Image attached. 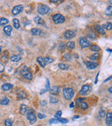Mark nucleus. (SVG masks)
I'll return each instance as SVG.
<instances>
[{
  "label": "nucleus",
  "mask_w": 112,
  "mask_h": 126,
  "mask_svg": "<svg viewBox=\"0 0 112 126\" xmlns=\"http://www.w3.org/2000/svg\"><path fill=\"white\" fill-rule=\"evenodd\" d=\"M74 95V91L72 88H67L63 90V96L66 100H71Z\"/></svg>",
  "instance_id": "nucleus-1"
},
{
  "label": "nucleus",
  "mask_w": 112,
  "mask_h": 126,
  "mask_svg": "<svg viewBox=\"0 0 112 126\" xmlns=\"http://www.w3.org/2000/svg\"><path fill=\"white\" fill-rule=\"evenodd\" d=\"M26 118L28 119V121H30L31 123V124H33L37 120V117H36V115L34 113V111L33 110H31V109H28V111L26 114Z\"/></svg>",
  "instance_id": "nucleus-2"
},
{
  "label": "nucleus",
  "mask_w": 112,
  "mask_h": 126,
  "mask_svg": "<svg viewBox=\"0 0 112 126\" xmlns=\"http://www.w3.org/2000/svg\"><path fill=\"white\" fill-rule=\"evenodd\" d=\"M52 19L53 22L56 23V24H60V23H62L65 21V18L63 15L60 14H54L53 17H52Z\"/></svg>",
  "instance_id": "nucleus-3"
},
{
  "label": "nucleus",
  "mask_w": 112,
  "mask_h": 126,
  "mask_svg": "<svg viewBox=\"0 0 112 126\" xmlns=\"http://www.w3.org/2000/svg\"><path fill=\"white\" fill-rule=\"evenodd\" d=\"M49 11V7L46 5H44V4H40L38 6H37V12L38 13L40 14H46Z\"/></svg>",
  "instance_id": "nucleus-4"
},
{
  "label": "nucleus",
  "mask_w": 112,
  "mask_h": 126,
  "mask_svg": "<svg viewBox=\"0 0 112 126\" xmlns=\"http://www.w3.org/2000/svg\"><path fill=\"white\" fill-rule=\"evenodd\" d=\"M91 42L88 41L87 39V38H85V37H81L80 39V46L82 48L89 47L91 46Z\"/></svg>",
  "instance_id": "nucleus-5"
},
{
  "label": "nucleus",
  "mask_w": 112,
  "mask_h": 126,
  "mask_svg": "<svg viewBox=\"0 0 112 126\" xmlns=\"http://www.w3.org/2000/svg\"><path fill=\"white\" fill-rule=\"evenodd\" d=\"M91 87L89 85H84L82 87V89L80 92V94L84 96V95H87V94H89L90 91H91Z\"/></svg>",
  "instance_id": "nucleus-6"
},
{
  "label": "nucleus",
  "mask_w": 112,
  "mask_h": 126,
  "mask_svg": "<svg viewBox=\"0 0 112 126\" xmlns=\"http://www.w3.org/2000/svg\"><path fill=\"white\" fill-rule=\"evenodd\" d=\"M64 37L66 39H71L76 37V33L73 32V30H68L64 33Z\"/></svg>",
  "instance_id": "nucleus-7"
},
{
  "label": "nucleus",
  "mask_w": 112,
  "mask_h": 126,
  "mask_svg": "<svg viewBox=\"0 0 112 126\" xmlns=\"http://www.w3.org/2000/svg\"><path fill=\"white\" fill-rule=\"evenodd\" d=\"M24 10V6L22 5H18L16 6L13 8V10H12V13L14 15H17V14H20V13H21Z\"/></svg>",
  "instance_id": "nucleus-8"
},
{
  "label": "nucleus",
  "mask_w": 112,
  "mask_h": 126,
  "mask_svg": "<svg viewBox=\"0 0 112 126\" xmlns=\"http://www.w3.org/2000/svg\"><path fill=\"white\" fill-rule=\"evenodd\" d=\"M98 63L96 62H92V61H87L86 62V66L88 69L89 70H93L98 67Z\"/></svg>",
  "instance_id": "nucleus-9"
},
{
  "label": "nucleus",
  "mask_w": 112,
  "mask_h": 126,
  "mask_svg": "<svg viewBox=\"0 0 112 126\" xmlns=\"http://www.w3.org/2000/svg\"><path fill=\"white\" fill-rule=\"evenodd\" d=\"M106 123L108 126H112V113L109 112L106 115Z\"/></svg>",
  "instance_id": "nucleus-10"
},
{
  "label": "nucleus",
  "mask_w": 112,
  "mask_h": 126,
  "mask_svg": "<svg viewBox=\"0 0 112 126\" xmlns=\"http://www.w3.org/2000/svg\"><path fill=\"white\" fill-rule=\"evenodd\" d=\"M95 29H96V30L98 32L99 34H100V35H105V29H103V28H102L101 26H100L98 24H96L95 25Z\"/></svg>",
  "instance_id": "nucleus-11"
},
{
  "label": "nucleus",
  "mask_w": 112,
  "mask_h": 126,
  "mask_svg": "<svg viewBox=\"0 0 112 126\" xmlns=\"http://www.w3.org/2000/svg\"><path fill=\"white\" fill-rule=\"evenodd\" d=\"M60 89L59 87L57 86H53L51 90H50V93L51 94H53V95H57L60 93Z\"/></svg>",
  "instance_id": "nucleus-12"
},
{
  "label": "nucleus",
  "mask_w": 112,
  "mask_h": 126,
  "mask_svg": "<svg viewBox=\"0 0 112 126\" xmlns=\"http://www.w3.org/2000/svg\"><path fill=\"white\" fill-rule=\"evenodd\" d=\"M13 87V85H12L11 84H4L1 86V89L4 91H8L10 89H12Z\"/></svg>",
  "instance_id": "nucleus-13"
},
{
  "label": "nucleus",
  "mask_w": 112,
  "mask_h": 126,
  "mask_svg": "<svg viewBox=\"0 0 112 126\" xmlns=\"http://www.w3.org/2000/svg\"><path fill=\"white\" fill-rule=\"evenodd\" d=\"M34 21H35L37 24H38V25H41V26H44V21L42 19L40 16H36L35 18H34Z\"/></svg>",
  "instance_id": "nucleus-14"
},
{
  "label": "nucleus",
  "mask_w": 112,
  "mask_h": 126,
  "mask_svg": "<svg viewBox=\"0 0 112 126\" xmlns=\"http://www.w3.org/2000/svg\"><path fill=\"white\" fill-rule=\"evenodd\" d=\"M4 31L6 33V35L8 36H10L11 32H12V27L10 26H6L4 28Z\"/></svg>",
  "instance_id": "nucleus-15"
},
{
  "label": "nucleus",
  "mask_w": 112,
  "mask_h": 126,
  "mask_svg": "<svg viewBox=\"0 0 112 126\" xmlns=\"http://www.w3.org/2000/svg\"><path fill=\"white\" fill-rule=\"evenodd\" d=\"M28 107L26 105H24V104H22L20 106V113L21 114H26L27 111H28Z\"/></svg>",
  "instance_id": "nucleus-16"
},
{
  "label": "nucleus",
  "mask_w": 112,
  "mask_h": 126,
  "mask_svg": "<svg viewBox=\"0 0 112 126\" xmlns=\"http://www.w3.org/2000/svg\"><path fill=\"white\" fill-rule=\"evenodd\" d=\"M46 87H45V88H44V90H42V91L40 92V94H43V93H44V92H47L48 90H50V81H49V80L48 79H46Z\"/></svg>",
  "instance_id": "nucleus-17"
},
{
  "label": "nucleus",
  "mask_w": 112,
  "mask_h": 126,
  "mask_svg": "<svg viewBox=\"0 0 112 126\" xmlns=\"http://www.w3.org/2000/svg\"><path fill=\"white\" fill-rule=\"evenodd\" d=\"M37 61L39 63V64L42 66V68H44L46 66V63L44 62V58H42V56H38L37 58Z\"/></svg>",
  "instance_id": "nucleus-18"
},
{
  "label": "nucleus",
  "mask_w": 112,
  "mask_h": 126,
  "mask_svg": "<svg viewBox=\"0 0 112 126\" xmlns=\"http://www.w3.org/2000/svg\"><path fill=\"white\" fill-rule=\"evenodd\" d=\"M42 33V30L39 28H33L31 30V33L33 35H35V36H38L41 34Z\"/></svg>",
  "instance_id": "nucleus-19"
},
{
  "label": "nucleus",
  "mask_w": 112,
  "mask_h": 126,
  "mask_svg": "<svg viewBox=\"0 0 112 126\" xmlns=\"http://www.w3.org/2000/svg\"><path fill=\"white\" fill-rule=\"evenodd\" d=\"M21 59V56L19 55H13L10 57V60L13 62H18L19 61H20Z\"/></svg>",
  "instance_id": "nucleus-20"
},
{
  "label": "nucleus",
  "mask_w": 112,
  "mask_h": 126,
  "mask_svg": "<svg viewBox=\"0 0 112 126\" xmlns=\"http://www.w3.org/2000/svg\"><path fill=\"white\" fill-rule=\"evenodd\" d=\"M10 102V100L7 98V97H4L0 100V104L2 105H8Z\"/></svg>",
  "instance_id": "nucleus-21"
},
{
  "label": "nucleus",
  "mask_w": 112,
  "mask_h": 126,
  "mask_svg": "<svg viewBox=\"0 0 112 126\" xmlns=\"http://www.w3.org/2000/svg\"><path fill=\"white\" fill-rule=\"evenodd\" d=\"M23 77L24 79H27V80H31L33 76H32V74L31 72H24L23 74Z\"/></svg>",
  "instance_id": "nucleus-22"
},
{
  "label": "nucleus",
  "mask_w": 112,
  "mask_h": 126,
  "mask_svg": "<svg viewBox=\"0 0 112 126\" xmlns=\"http://www.w3.org/2000/svg\"><path fill=\"white\" fill-rule=\"evenodd\" d=\"M58 67H59L61 70H66L69 68V65H68V64H64V63H59V64H58Z\"/></svg>",
  "instance_id": "nucleus-23"
},
{
  "label": "nucleus",
  "mask_w": 112,
  "mask_h": 126,
  "mask_svg": "<svg viewBox=\"0 0 112 126\" xmlns=\"http://www.w3.org/2000/svg\"><path fill=\"white\" fill-rule=\"evenodd\" d=\"M102 26V28H103V29H107V30H112V23H106V24H103V25H102L101 26Z\"/></svg>",
  "instance_id": "nucleus-24"
},
{
  "label": "nucleus",
  "mask_w": 112,
  "mask_h": 126,
  "mask_svg": "<svg viewBox=\"0 0 112 126\" xmlns=\"http://www.w3.org/2000/svg\"><path fill=\"white\" fill-rule=\"evenodd\" d=\"M66 48H67L68 49H69V50L73 49V48H75V43H74L73 42H67V43H66Z\"/></svg>",
  "instance_id": "nucleus-25"
},
{
  "label": "nucleus",
  "mask_w": 112,
  "mask_h": 126,
  "mask_svg": "<svg viewBox=\"0 0 112 126\" xmlns=\"http://www.w3.org/2000/svg\"><path fill=\"white\" fill-rule=\"evenodd\" d=\"M100 54L96 53V54H93V55H92L89 56V59L91 60V61H96V60H97L100 58Z\"/></svg>",
  "instance_id": "nucleus-26"
},
{
  "label": "nucleus",
  "mask_w": 112,
  "mask_h": 126,
  "mask_svg": "<svg viewBox=\"0 0 112 126\" xmlns=\"http://www.w3.org/2000/svg\"><path fill=\"white\" fill-rule=\"evenodd\" d=\"M77 104H79L80 105V108L81 109H82V110H87V108H88V105H87V103H85V102H83V101H82V102H80V103H78Z\"/></svg>",
  "instance_id": "nucleus-27"
},
{
  "label": "nucleus",
  "mask_w": 112,
  "mask_h": 126,
  "mask_svg": "<svg viewBox=\"0 0 112 126\" xmlns=\"http://www.w3.org/2000/svg\"><path fill=\"white\" fill-rule=\"evenodd\" d=\"M13 26H14L15 28L16 29L20 28V21L17 19H13Z\"/></svg>",
  "instance_id": "nucleus-28"
},
{
  "label": "nucleus",
  "mask_w": 112,
  "mask_h": 126,
  "mask_svg": "<svg viewBox=\"0 0 112 126\" xmlns=\"http://www.w3.org/2000/svg\"><path fill=\"white\" fill-rule=\"evenodd\" d=\"M13 124V121L11 119H7L5 121V126H12Z\"/></svg>",
  "instance_id": "nucleus-29"
},
{
  "label": "nucleus",
  "mask_w": 112,
  "mask_h": 126,
  "mask_svg": "<svg viewBox=\"0 0 112 126\" xmlns=\"http://www.w3.org/2000/svg\"><path fill=\"white\" fill-rule=\"evenodd\" d=\"M44 62L46 63V64H49V63H51V62L53 61V59L51 58V57H49V56L44 58Z\"/></svg>",
  "instance_id": "nucleus-30"
},
{
  "label": "nucleus",
  "mask_w": 112,
  "mask_h": 126,
  "mask_svg": "<svg viewBox=\"0 0 112 126\" xmlns=\"http://www.w3.org/2000/svg\"><path fill=\"white\" fill-rule=\"evenodd\" d=\"M8 23V20L6 18H0V25L1 26H4L6 25Z\"/></svg>",
  "instance_id": "nucleus-31"
},
{
  "label": "nucleus",
  "mask_w": 112,
  "mask_h": 126,
  "mask_svg": "<svg viewBox=\"0 0 112 126\" xmlns=\"http://www.w3.org/2000/svg\"><path fill=\"white\" fill-rule=\"evenodd\" d=\"M57 120V122H60L61 123H67L69 122V120L66 119H64V118H59V119H56Z\"/></svg>",
  "instance_id": "nucleus-32"
},
{
  "label": "nucleus",
  "mask_w": 112,
  "mask_h": 126,
  "mask_svg": "<svg viewBox=\"0 0 112 126\" xmlns=\"http://www.w3.org/2000/svg\"><path fill=\"white\" fill-rule=\"evenodd\" d=\"M18 97L20 98H21V99L25 98L26 97V93H25L24 92L21 91L18 94Z\"/></svg>",
  "instance_id": "nucleus-33"
},
{
  "label": "nucleus",
  "mask_w": 112,
  "mask_h": 126,
  "mask_svg": "<svg viewBox=\"0 0 112 126\" xmlns=\"http://www.w3.org/2000/svg\"><path fill=\"white\" fill-rule=\"evenodd\" d=\"M105 13L107 15H108V16H111L112 14V6H110L109 7H108V8L107 9V10H106V12H105Z\"/></svg>",
  "instance_id": "nucleus-34"
},
{
  "label": "nucleus",
  "mask_w": 112,
  "mask_h": 126,
  "mask_svg": "<svg viewBox=\"0 0 112 126\" xmlns=\"http://www.w3.org/2000/svg\"><path fill=\"white\" fill-rule=\"evenodd\" d=\"M91 50H93V51H94V52H98V51H100V47L97 46V45H94V46H92L91 47Z\"/></svg>",
  "instance_id": "nucleus-35"
},
{
  "label": "nucleus",
  "mask_w": 112,
  "mask_h": 126,
  "mask_svg": "<svg viewBox=\"0 0 112 126\" xmlns=\"http://www.w3.org/2000/svg\"><path fill=\"white\" fill-rule=\"evenodd\" d=\"M87 37H89V38H90V39H95V38H96L97 37V35L96 34H95L94 33H89L88 35H87Z\"/></svg>",
  "instance_id": "nucleus-36"
},
{
  "label": "nucleus",
  "mask_w": 112,
  "mask_h": 126,
  "mask_svg": "<svg viewBox=\"0 0 112 126\" xmlns=\"http://www.w3.org/2000/svg\"><path fill=\"white\" fill-rule=\"evenodd\" d=\"M50 101H51V103H57L59 101H58L57 98L54 97H51V98H50Z\"/></svg>",
  "instance_id": "nucleus-37"
},
{
  "label": "nucleus",
  "mask_w": 112,
  "mask_h": 126,
  "mask_svg": "<svg viewBox=\"0 0 112 126\" xmlns=\"http://www.w3.org/2000/svg\"><path fill=\"white\" fill-rule=\"evenodd\" d=\"M98 115H99V117H100V119H102V118L105 117V112L104 110H100V112L98 113Z\"/></svg>",
  "instance_id": "nucleus-38"
},
{
  "label": "nucleus",
  "mask_w": 112,
  "mask_h": 126,
  "mask_svg": "<svg viewBox=\"0 0 112 126\" xmlns=\"http://www.w3.org/2000/svg\"><path fill=\"white\" fill-rule=\"evenodd\" d=\"M64 59L66 61H70L71 59V56L70 54H66V55H64Z\"/></svg>",
  "instance_id": "nucleus-39"
},
{
  "label": "nucleus",
  "mask_w": 112,
  "mask_h": 126,
  "mask_svg": "<svg viewBox=\"0 0 112 126\" xmlns=\"http://www.w3.org/2000/svg\"><path fill=\"white\" fill-rule=\"evenodd\" d=\"M61 115H62V111H61V110L57 111V112H56V114H55V119H59V118H60Z\"/></svg>",
  "instance_id": "nucleus-40"
},
{
  "label": "nucleus",
  "mask_w": 112,
  "mask_h": 126,
  "mask_svg": "<svg viewBox=\"0 0 112 126\" xmlns=\"http://www.w3.org/2000/svg\"><path fill=\"white\" fill-rule=\"evenodd\" d=\"M37 117L39 118V119H44L45 117H46V116L44 115V114H42L41 113H37Z\"/></svg>",
  "instance_id": "nucleus-41"
},
{
  "label": "nucleus",
  "mask_w": 112,
  "mask_h": 126,
  "mask_svg": "<svg viewBox=\"0 0 112 126\" xmlns=\"http://www.w3.org/2000/svg\"><path fill=\"white\" fill-rule=\"evenodd\" d=\"M4 69H5V67H4V65L2 63L0 62V73L3 72L4 71Z\"/></svg>",
  "instance_id": "nucleus-42"
},
{
  "label": "nucleus",
  "mask_w": 112,
  "mask_h": 126,
  "mask_svg": "<svg viewBox=\"0 0 112 126\" xmlns=\"http://www.w3.org/2000/svg\"><path fill=\"white\" fill-rule=\"evenodd\" d=\"M57 123V120L55 118L53 119H51L50 121H49V123L50 124H52V123Z\"/></svg>",
  "instance_id": "nucleus-43"
},
{
  "label": "nucleus",
  "mask_w": 112,
  "mask_h": 126,
  "mask_svg": "<svg viewBox=\"0 0 112 126\" xmlns=\"http://www.w3.org/2000/svg\"><path fill=\"white\" fill-rule=\"evenodd\" d=\"M64 49H65V47H64V44H62V45L60 46V48H59V50H60V51H63Z\"/></svg>",
  "instance_id": "nucleus-44"
},
{
  "label": "nucleus",
  "mask_w": 112,
  "mask_h": 126,
  "mask_svg": "<svg viewBox=\"0 0 112 126\" xmlns=\"http://www.w3.org/2000/svg\"><path fill=\"white\" fill-rule=\"evenodd\" d=\"M84 100H85V98H78L77 100H76V101H77V103H80V102H81L82 101H84Z\"/></svg>",
  "instance_id": "nucleus-45"
},
{
  "label": "nucleus",
  "mask_w": 112,
  "mask_h": 126,
  "mask_svg": "<svg viewBox=\"0 0 112 126\" xmlns=\"http://www.w3.org/2000/svg\"><path fill=\"white\" fill-rule=\"evenodd\" d=\"M112 79V76H110V77H109V78H107L105 81H104V83H105V82H107V81H109L110 79Z\"/></svg>",
  "instance_id": "nucleus-46"
},
{
  "label": "nucleus",
  "mask_w": 112,
  "mask_h": 126,
  "mask_svg": "<svg viewBox=\"0 0 112 126\" xmlns=\"http://www.w3.org/2000/svg\"><path fill=\"white\" fill-rule=\"evenodd\" d=\"M98 75H99V73H98V75H97V76H96V80H95V84H97V82H98Z\"/></svg>",
  "instance_id": "nucleus-47"
},
{
  "label": "nucleus",
  "mask_w": 112,
  "mask_h": 126,
  "mask_svg": "<svg viewBox=\"0 0 112 126\" xmlns=\"http://www.w3.org/2000/svg\"><path fill=\"white\" fill-rule=\"evenodd\" d=\"M69 106H70V107H73V106H74V103H73V102H71L70 103V105H69Z\"/></svg>",
  "instance_id": "nucleus-48"
},
{
  "label": "nucleus",
  "mask_w": 112,
  "mask_h": 126,
  "mask_svg": "<svg viewBox=\"0 0 112 126\" xmlns=\"http://www.w3.org/2000/svg\"><path fill=\"white\" fill-rule=\"evenodd\" d=\"M109 92L110 93H112V87H110V88H109Z\"/></svg>",
  "instance_id": "nucleus-49"
},
{
  "label": "nucleus",
  "mask_w": 112,
  "mask_h": 126,
  "mask_svg": "<svg viewBox=\"0 0 112 126\" xmlns=\"http://www.w3.org/2000/svg\"><path fill=\"white\" fill-rule=\"evenodd\" d=\"M79 117H80L79 116H75V117H74V118H75V119H78Z\"/></svg>",
  "instance_id": "nucleus-50"
},
{
  "label": "nucleus",
  "mask_w": 112,
  "mask_h": 126,
  "mask_svg": "<svg viewBox=\"0 0 112 126\" xmlns=\"http://www.w3.org/2000/svg\"><path fill=\"white\" fill-rule=\"evenodd\" d=\"M107 51H109L110 52H111V51H112V50H110V49H107Z\"/></svg>",
  "instance_id": "nucleus-51"
},
{
  "label": "nucleus",
  "mask_w": 112,
  "mask_h": 126,
  "mask_svg": "<svg viewBox=\"0 0 112 126\" xmlns=\"http://www.w3.org/2000/svg\"><path fill=\"white\" fill-rule=\"evenodd\" d=\"M1 47L0 46V53H1Z\"/></svg>",
  "instance_id": "nucleus-52"
}]
</instances>
